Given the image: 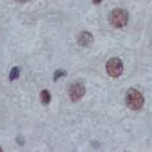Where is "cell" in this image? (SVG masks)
I'll return each mask as SVG.
<instances>
[{
    "mask_svg": "<svg viewBox=\"0 0 152 152\" xmlns=\"http://www.w3.org/2000/svg\"><path fill=\"white\" fill-rule=\"evenodd\" d=\"M125 103L133 111H138L143 107L144 104V98L142 93L138 92L137 89H129L125 96Z\"/></svg>",
    "mask_w": 152,
    "mask_h": 152,
    "instance_id": "6da1fadb",
    "label": "cell"
},
{
    "mask_svg": "<svg viewBox=\"0 0 152 152\" xmlns=\"http://www.w3.org/2000/svg\"><path fill=\"white\" fill-rule=\"evenodd\" d=\"M129 21V14L125 9L123 8H117L113 9L111 12V16H110V22L113 27L116 28H123L128 25Z\"/></svg>",
    "mask_w": 152,
    "mask_h": 152,
    "instance_id": "7a4b0ae2",
    "label": "cell"
},
{
    "mask_svg": "<svg viewBox=\"0 0 152 152\" xmlns=\"http://www.w3.org/2000/svg\"><path fill=\"white\" fill-rule=\"evenodd\" d=\"M106 71L111 77H119L124 71V64L120 58H111L106 63Z\"/></svg>",
    "mask_w": 152,
    "mask_h": 152,
    "instance_id": "3957f363",
    "label": "cell"
},
{
    "mask_svg": "<svg viewBox=\"0 0 152 152\" xmlns=\"http://www.w3.org/2000/svg\"><path fill=\"white\" fill-rule=\"evenodd\" d=\"M85 94V86L81 83H75L70 86V97L72 102H77L80 101Z\"/></svg>",
    "mask_w": 152,
    "mask_h": 152,
    "instance_id": "277c9868",
    "label": "cell"
},
{
    "mask_svg": "<svg viewBox=\"0 0 152 152\" xmlns=\"http://www.w3.org/2000/svg\"><path fill=\"white\" fill-rule=\"evenodd\" d=\"M93 35L90 32H86V31H83L80 32V35L77 37V43L81 45V47H89L92 45L93 43Z\"/></svg>",
    "mask_w": 152,
    "mask_h": 152,
    "instance_id": "5b68a950",
    "label": "cell"
},
{
    "mask_svg": "<svg viewBox=\"0 0 152 152\" xmlns=\"http://www.w3.org/2000/svg\"><path fill=\"white\" fill-rule=\"evenodd\" d=\"M40 101L44 106H47L50 103V93L48 90H41L40 92Z\"/></svg>",
    "mask_w": 152,
    "mask_h": 152,
    "instance_id": "8992f818",
    "label": "cell"
},
{
    "mask_svg": "<svg viewBox=\"0 0 152 152\" xmlns=\"http://www.w3.org/2000/svg\"><path fill=\"white\" fill-rule=\"evenodd\" d=\"M18 76H20V68H18V67H13L12 71H10L9 79L13 81V80H16V79H18Z\"/></svg>",
    "mask_w": 152,
    "mask_h": 152,
    "instance_id": "52a82bcc",
    "label": "cell"
},
{
    "mask_svg": "<svg viewBox=\"0 0 152 152\" xmlns=\"http://www.w3.org/2000/svg\"><path fill=\"white\" fill-rule=\"evenodd\" d=\"M63 75H66V72H64L63 70H57L54 72V80H58L59 77H62Z\"/></svg>",
    "mask_w": 152,
    "mask_h": 152,
    "instance_id": "ba28073f",
    "label": "cell"
},
{
    "mask_svg": "<svg viewBox=\"0 0 152 152\" xmlns=\"http://www.w3.org/2000/svg\"><path fill=\"white\" fill-rule=\"evenodd\" d=\"M101 3H102V0H93V4H101Z\"/></svg>",
    "mask_w": 152,
    "mask_h": 152,
    "instance_id": "9c48e42d",
    "label": "cell"
},
{
    "mask_svg": "<svg viewBox=\"0 0 152 152\" xmlns=\"http://www.w3.org/2000/svg\"><path fill=\"white\" fill-rule=\"evenodd\" d=\"M17 3H26V1H28V0H16Z\"/></svg>",
    "mask_w": 152,
    "mask_h": 152,
    "instance_id": "30bf717a",
    "label": "cell"
},
{
    "mask_svg": "<svg viewBox=\"0 0 152 152\" xmlns=\"http://www.w3.org/2000/svg\"><path fill=\"white\" fill-rule=\"evenodd\" d=\"M1 151H3V150H1V147H0V152H1Z\"/></svg>",
    "mask_w": 152,
    "mask_h": 152,
    "instance_id": "8fae6325",
    "label": "cell"
}]
</instances>
